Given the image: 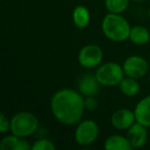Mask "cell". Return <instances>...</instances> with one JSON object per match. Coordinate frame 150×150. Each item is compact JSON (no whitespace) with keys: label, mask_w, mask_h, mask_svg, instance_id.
I'll return each mask as SVG.
<instances>
[{"label":"cell","mask_w":150,"mask_h":150,"mask_svg":"<svg viewBox=\"0 0 150 150\" xmlns=\"http://www.w3.org/2000/svg\"><path fill=\"white\" fill-rule=\"evenodd\" d=\"M50 108L57 120L63 125H72L81 119L86 105L80 93L70 88H63L52 96Z\"/></svg>","instance_id":"obj_1"},{"label":"cell","mask_w":150,"mask_h":150,"mask_svg":"<svg viewBox=\"0 0 150 150\" xmlns=\"http://www.w3.org/2000/svg\"><path fill=\"white\" fill-rule=\"evenodd\" d=\"M132 27L129 22L119 13H109L102 22V31L108 39L120 42L129 38Z\"/></svg>","instance_id":"obj_2"},{"label":"cell","mask_w":150,"mask_h":150,"mask_svg":"<svg viewBox=\"0 0 150 150\" xmlns=\"http://www.w3.org/2000/svg\"><path fill=\"white\" fill-rule=\"evenodd\" d=\"M38 127V119L33 113L22 111L11 119V132L16 136L26 138L32 135Z\"/></svg>","instance_id":"obj_3"},{"label":"cell","mask_w":150,"mask_h":150,"mask_svg":"<svg viewBox=\"0 0 150 150\" xmlns=\"http://www.w3.org/2000/svg\"><path fill=\"white\" fill-rule=\"evenodd\" d=\"M123 68L120 67L116 63H106L99 67L96 71V77L101 83V86H114L120 83L123 79Z\"/></svg>","instance_id":"obj_4"},{"label":"cell","mask_w":150,"mask_h":150,"mask_svg":"<svg viewBox=\"0 0 150 150\" xmlns=\"http://www.w3.org/2000/svg\"><path fill=\"white\" fill-rule=\"evenodd\" d=\"M99 136V127L94 120H84L78 125L75 131V140L80 146L93 144Z\"/></svg>","instance_id":"obj_5"},{"label":"cell","mask_w":150,"mask_h":150,"mask_svg":"<svg viewBox=\"0 0 150 150\" xmlns=\"http://www.w3.org/2000/svg\"><path fill=\"white\" fill-rule=\"evenodd\" d=\"M122 68L127 76L139 79L147 74L149 65L143 57L131 56L125 61Z\"/></svg>","instance_id":"obj_6"},{"label":"cell","mask_w":150,"mask_h":150,"mask_svg":"<svg viewBox=\"0 0 150 150\" xmlns=\"http://www.w3.org/2000/svg\"><path fill=\"white\" fill-rule=\"evenodd\" d=\"M103 59V52L96 44H88L82 47L78 54V62L86 68L98 66Z\"/></svg>","instance_id":"obj_7"},{"label":"cell","mask_w":150,"mask_h":150,"mask_svg":"<svg viewBox=\"0 0 150 150\" xmlns=\"http://www.w3.org/2000/svg\"><path fill=\"white\" fill-rule=\"evenodd\" d=\"M135 112L129 109H118L111 116V123L117 129H127L135 123Z\"/></svg>","instance_id":"obj_8"},{"label":"cell","mask_w":150,"mask_h":150,"mask_svg":"<svg viewBox=\"0 0 150 150\" xmlns=\"http://www.w3.org/2000/svg\"><path fill=\"white\" fill-rule=\"evenodd\" d=\"M127 129L129 131H127V138L129 139V143L132 144L133 148H140L145 145L148 137L146 127H144L141 123L137 122V123H134Z\"/></svg>","instance_id":"obj_9"},{"label":"cell","mask_w":150,"mask_h":150,"mask_svg":"<svg viewBox=\"0 0 150 150\" xmlns=\"http://www.w3.org/2000/svg\"><path fill=\"white\" fill-rule=\"evenodd\" d=\"M100 84L101 83L97 79L96 75L86 74L83 77L80 78L78 82V90L82 96L94 97L98 93Z\"/></svg>","instance_id":"obj_10"},{"label":"cell","mask_w":150,"mask_h":150,"mask_svg":"<svg viewBox=\"0 0 150 150\" xmlns=\"http://www.w3.org/2000/svg\"><path fill=\"white\" fill-rule=\"evenodd\" d=\"M0 149L1 150H30L32 146L24 139L23 137L11 135L3 138L0 142Z\"/></svg>","instance_id":"obj_11"},{"label":"cell","mask_w":150,"mask_h":150,"mask_svg":"<svg viewBox=\"0 0 150 150\" xmlns=\"http://www.w3.org/2000/svg\"><path fill=\"white\" fill-rule=\"evenodd\" d=\"M136 121L146 127H150V96L143 98L135 108Z\"/></svg>","instance_id":"obj_12"},{"label":"cell","mask_w":150,"mask_h":150,"mask_svg":"<svg viewBox=\"0 0 150 150\" xmlns=\"http://www.w3.org/2000/svg\"><path fill=\"white\" fill-rule=\"evenodd\" d=\"M104 148L107 150H131L133 146L127 138L119 135H113L105 141Z\"/></svg>","instance_id":"obj_13"},{"label":"cell","mask_w":150,"mask_h":150,"mask_svg":"<svg viewBox=\"0 0 150 150\" xmlns=\"http://www.w3.org/2000/svg\"><path fill=\"white\" fill-rule=\"evenodd\" d=\"M73 22H74L75 26L79 29H83L86 26L88 25L91 20V15L90 11L86 7L79 5V6H76L73 11Z\"/></svg>","instance_id":"obj_14"},{"label":"cell","mask_w":150,"mask_h":150,"mask_svg":"<svg viewBox=\"0 0 150 150\" xmlns=\"http://www.w3.org/2000/svg\"><path fill=\"white\" fill-rule=\"evenodd\" d=\"M129 39L133 43L138 44V45H143L149 41L150 33L148 29H146L143 26H135L131 29Z\"/></svg>","instance_id":"obj_15"},{"label":"cell","mask_w":150,"mask_h":150,"mask_svg":"<svg viewBox=\"0 0 150 150\" xmlns=\"http://www.w3.org/2000/svg\"><path fill=\"white\" fill-rule=\"evenodd\" d=\"M119 88L123 95L129 97H134L139 93L140 84L138 83L137 79L133 77H123V79L119 83Z\"/></svg>","instance_id":"obj_16"},{"label":"cell","mask_w":150,"mask_h":150,"mask_svg":"<svg viewBox=\"0 0 150 150\" xmlns=\"http://www.w3.org/2000/svg\"><path fill=\"white\" fill-rule=\"evenodd\" d=\"M129 0H105V6L109 13H121L127 8Z\"/></svg>","instance_id":"obj_17"},{"label":"cell","mask_w":150,"mask_h":150,"mask_svg":"<svg viewBox=\"0 0 150 150\" xmlns=\"http://www.w3.org/2000/svg\"><path fill=\"white\" fill-rule=\"evenodd\" d=\"M32 149L33 150H54L56 149V145H54L50 140L40 139V140H38V141H36L35 143L32 145Z\"/></svg>","instance_id":"obj_18"},{"label":"cell","mask_w":150,"mask_h":150,"mask_svg":"<svg viewBox=\"0 0 150 150\" xmlns=\"http://www.w3.org/2000/svg\"><path fill=\"white\" fill-rule=\"evenodd\" d=\"M8 129H11V121L3 113H1L0 114V132L6 133Z\"/></svg>","instance_id":"obj_19"},{"label":"cell","mask_w":150,"mask_h":150,"mask_svg":"<svg viewBox=\"0 0 150 150\" xmlns=\"http://www.w3.org/2000/svg\"><path fill=\"white\" fill-rule=\"evenodd\" d=\"M84 105H86V108L94 110L97 107V105H98V103H97V101L94 99V97H88V99L84 101Z\"/></svg>","instance_id":"obj_20"},{"label":"cell","mask_w":150,"mask_h":150,"mask_svg":"<svg viewBox=\"0 0 150 150\" xmlns=\"http://www.w3.org/2000/svg\"><path fill=\"white\" fill-rule=\"evenodd\" d=\"M134 1H136V2H144L146 0H134Z\"/></svg>","instance_id":"obj_21"}]
</instances>
